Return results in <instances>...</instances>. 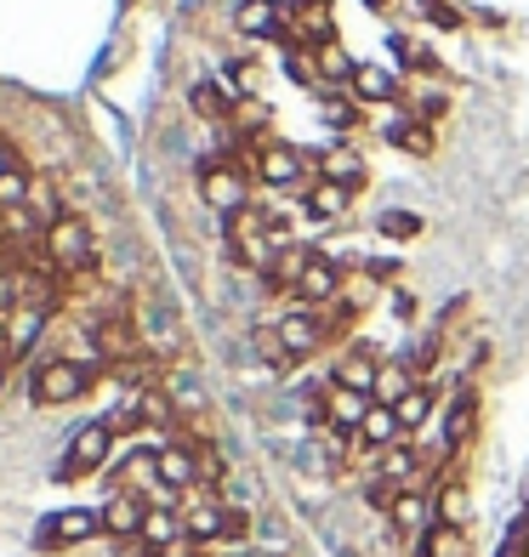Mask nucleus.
Instances as JSON below:
<instances>
[{
	"label": "nucleus",
	"instance_id": "obj_1",
	"mask_svg": "<svg viewBox=\"0 0 529 557\" xmlns=\"http://www.w3.org/2000/svg\"><path fill=\"white\" fill-rule=\"evenodd\" d=\"M347 319H353V313L342 308V301H336V313H331V308H296V313H285L280 324H273V331H280V347H285V364H296V359H308V352H319Z\"/></svg>",
	"mask_w": 529,
	"mask_h": 557
},
{
	"label": "nucleus",
	"instance_id": "obj_2",
	"mask_svg": "<svg viewBox=\"0 0 529 557\" xmlns=\"http://www.w3.org/2000/svg\"><path fill=\"white\" fill-rule=\"evenodd\" d=\"M97 370H103V364H91V359H52V364H40V370H35L29 398L40 404V410H58V404H74V398H86V393H91Z\"/></svg>",
	"mask_w": 529,
	"mask_h": 557
},
{
	"label": "nucleus",
	"instance_id": "obj_3",
	"mask_svg": "<svg viewBox=\"0 0 529 557\" xmlns=\"http://www.w3.org/2000/svg\"><path fill=\"white\" fill-rule=\"evenodd\" d=\"M114 438H120V433H114V421H86L81 433L69 438V449H63V461L52 467V478H58V484H81V478L103 472Z\"/></svg>",
	"mask_w": 529,
	"mask_h": 557
},
{
	"label": "nucleus",
	"instance_id": "obj_4",
	"mask_svg": "<svg viewBox=\"0 0 529 557\" xmlns=\"http://www.w3.org/2000/svg\"><path fill=\"white\" fill-rule=\"evenodd\" d=\"M40 250L52 257L58 273H86L97 262V234H91L86 216H58V222H46Z\"/></svg>",
	"mask_w": 529,
	"mask_h": 557
},
{
	"label": "nucleus",
	"instance_id": "obj_5",
	"mask_svg": "<svg viewBox=\"0 0 529 557\" xmlns=\"http://www.w3.org/2000/svg\"><path fill=\"white\" fill-rule=\"evenodd\" d=\"M199 199H206L211 211H222V216H234V211H245V206H250L245 171H239L234 160H222V154H211V160H199Z\"/></svg>",
	"mask_w": 529,
	"mask_h": 557
},
{
	"label": "nucleus",
	"instance_id": "obj_6",
	"mask_svg": "<svg viewBox=\"0 0 529 557\" xmlns=\"http://www.w3.org/2000/svg\"><path fill=\"white\" fill-rule=\"evenodd\" d=\"M291 296L302 301V308H331V301L342 296V262L331 257V250H308L302 268H296Z\"/></svg>",
	"mask_w": 529,
	"mask_h": 557
},
{
	"label": "nucleus",
	"instance_id": "obj_7",
	"mask_svg": "<svg viewBox=\"0 0 529 557\" xmlns=\"http://www.w3.org/2000/svg\"><path fill=\"white\" fill-rule=\"evenodd\" d=\"M103 535V512H86V506H63L35 529V546L40 552H69V546H86Z\"/></svg>",
	"mask_w": 529,
	"mask_h": 557
},
{
	"label": "nucleus",
	"instance_id": "obj_8",
	"mask_svg": "<svg viewBox=\"0 0 529 557\" xmlns=\"http://www.w3.org/2000/svg\"><path fill=\"white\" fill-rule=\"evenodd\" d=\"M336 387H353V393H382V352H376V342H353L342 359H336Z\"/></svg>",
	"mask_w": 529,
	"mask_h": 557
},
{
	"label": "nucleus",
	"instance_id": "obj_9",
	"mask_svg": "<svg viewBox=\"0 0 529 557\" xmlns=\"http://www.w3.org/2000/svg\"><path fill=\"white\" fill-rule=\"evenodd\" d=\"M376 410V398L370 393H353V387H324V404H319V421L331 426V433H359L365 416Z\"/></svg>",
	"mask_w": 529,
	"mask_h": 557
},
{
	"label": "nucleus",
	"instance_id": "obj_10",
	"mask_svg": "<svg viewBox=\"0 0 529 557\" xmlns=\"http://www.w3.org/2000/svg\"><path fill=\"white\" fill-rule=\"evenodd\" d=\"M183 523H188V541L194 546H206V541H239L245 529H250L245 512H222V506H211V500H199L194 512H183Z\"/></svg>",
	"mask_w": 529,
	"mask_h": 557
},
{
	"label": "nucleus",
	"instance_id": "obj_11",
	"mask_svg": "<svg viewBox=\"0 0 529 557\" xmlns=\"http://www.w3.org/2000/svg\"><path fill=\"white\" fill-rule=\"evenodd\" d=\"M46 301H17V308H7V324H0V342H7V359H23L35 342H40V331H46Z\"/></svg>",
	"mask_w": 529,
	"mask_h": 557
},
{
	"label": "nucleus",
	"instance_id": "obj_12",
	"mask_svg": "<svg viewBox=\"0 0 529 557\" xmlns=\"http://www.w3.org/2000/svg\"><path fill=\"white\" fill-rule=\"evenodd\" d=\"M155 472H160V490L165 495H183V490H194L199 478V449H188V444H165V449H155Z\"/></svg>",
	"mask_w": 529,
	"mask_h": 557
},
{
	"label": "nucleus",
	"instance_id": "obj_13",
	"mask_svg": "<svg viewBox=\"0 0 529 557\" xmlns=\"http://www.w3.org/2000/svg\"><path fill=\"white\" fill-rule=\"evenodd\" d=\"M291 46H313V52L336 46V12H331V0H308L302 12H291Z\"/></svg>",
	"mask_w": 529,
	"mask_h": 557
},
{
	"label": "nucleus",
	"instance_id": "obj_14",
	"mask_svg": "<svg viewBox=\"0 0 529 557\" xmlns=\"http://www.w3.org/2000/svg\"><path fill=\"white\" fill-rule=\"evenodd\" d=\"M148 495H109L103 500V535H114V541H137L143 535V523H148Z\"/></svg>",
	"mask_w": 529,
	"mask_h": 557
},
{
	"label": "nucleus",
	"instance_id": "obj_15",
	"mask_svg": "<svg viewBox=\"0 0 529 557\" xmlns=\"http://www.w3.org/2000/svg\"><path fill=\"white\" fill-rule=\"evenodd\" d=\"M308 160L313 154H296V148H285V143H268L262 154H257V176H262L268 188H291V183H302Z\"/></svg>",
	"mask_w": 529,
	"mask_h": 557
},
{
	"label": "nucleus",
	"instance_id": "obj_16",
	"mask_svg": "<svg viewBox=\"0 0 529 557\" xmlns=\"http://www.w3.org/2000/svg\"><path fill=\"white\" fill-rule=\"evenodd\" d=\"M387 523H393L405 541H421V535H427V529H433L439 518H433V500H427V495H416V490H398V500L387 506Z\"/></svg>",
	"mask_w": 529,
	"mask_h": 557
},
{
	"label": "nucleus",
	"instance_id": "obj_17",
	"mask_svg": "<svg viewBox=\"0 0 529 557\" xmlns=\"http://www.w3.org/2000/svg\"><path fill=\"white\" fill-rule=\"evenodd\" d=\"M280 0H239V12H234V29L239 35H273L280 46H291V29H280Z\"/></svg>",
	"mask_w": 529,
	"mask_h": 557
},
{
	"label": "nucleus",
	"instance_id": "obj_18",
	"mask_svg": "<svg viewBox=\"0 0 529 557\" xmlns=\"http://www.w3.org/2000/svg\"><path fill=\"white\" fill-rule=\"evenodd\" d=\"M353 97H359V103H398V69L359 63L353 69Z\"/></svg>",
	"mask_w": 529,
	"mask_h": 557
},
{
	"label": "nucleus",
	"instance_id": "obj_19",
	"mask_svg": "<svg viewBox=\"0 0 529 557\" xmlns=\"http://www.w3.org/2000/svg\"><path fill=\"white\" fill-rule=\"evenodd\" d=\"M359 444H365V449H376V455H387L393 444H405V426H398L393 404H376V410L365 416V426H359Z\"/></svg>",
	"mask_w": 529,
	"mask_h": 557
},
{
	"label": "nucleus",
	"instance_id": "obj_20",
	"mask_svg": "<svg viewBox=\"0 0 529 557\" xmlns=\"http://www.w3.org/2000/svg\"><path fill=\"white\" fill-rule=\"evenodd\" d=\"M433 410H439V398H433V387H427V382H410L405 393L393 398V416H398V426H405V433L427 426V421H433Z\"/></svg>",
	"mask_w": 529,
	"mask_h": 557
},
{
	"label": "nucleus",
	"instance_id": "obj_21",
	"mask_svg": "<svg viewBox=\"0 0 529 557\" xmlns=\"http://www.w3.org/2000/svg\"><path fill=\"white\" fill-rule=\"evenodd\" d=\"M416 557H467V529L462 523H433L416 541Z\"/></svg>",
	"mask_w": 529,
	"mask_h": 557
},
{
	"label": "nucleus",
	"instance_id": "obj_22",
	"mask_svg": "<svg viewBox=\"0 0 529 557\" xmlns=\"http://www.w3.org/2000/svg\"><path fill=\"white\" fill-rule=\"evenodd\" d=\"M313 165L324 171V183H342L347 194L365 183V165H359V154H353V148H331V154H313Z\"/></svg>",
	"mask_w": 529,
	"mask_h": 557
},
{
	"label": "nucleus",
	"instance_id": "obj_23",
	"mask_svg": "<svg viewBox=\"0 0 529 557\" xmlns=\"http://www.w3.org/2000/svg\"><path fill=\"white\" fill-rule=\"evenodd\" d=\"M472 421H478V398L462 387V393H456V404H450V416H444V449H450V455H456V449L467 444Z\"/></svg>",
	"mask_w": 529,
	"mask_h": 557
},
{
	"label": "nucleus",
	"instance_id": "obj_24",
	"mask_svg": "<svg viewBox=\"0 0 529 557\" xmlns=\"http://www.w3.org/2000/svg\"><path fill=\"white\" fill-rule=\"evenodd\" d=\"M302 211L319 216V222H331V216H342V211H347V188H342V183H324V176H319V183H313L308 194H302Z\"/></svg>",
	"mask_w": 529,
	"mask_h": 557
},
{
	"label": "nucleus",
	"instance_id": "obj_25",
	"mask_svg": "<svg viewBox=\"0 0 529 557\" xmlns=\"http://www.w3.org/2000/svg\"><path fill=\"white\" fill-rule=\"evenodd\" d=\"M416 472H421V455H416L410 444H393L382 461H376V478H387V484H398V490H405Z\"/></svg>",
	"mask_w": 529,
	"mask_h": 557
},
{
	"label": "nucleus",
	"instance_id": "obj_26",
	"mask_svg": "<svg viewBox=\"0 0 529 557\" xmlns=\"http://www.w3.org/2000/svg\"><path fill=\"white\" fill-rule=\"evenodd\" d=\"M387 143H398L405 154H433V132H427V120H393L387 125Z\"/></svg>",
	"mask_w": 529,
	"mask_h": 557
},
{
	"label": "nucleus",
	"instance_id": "obj_27",
	"mask_svg": "<svg viewBox=\"0 0 529 557\" xmlns=\"http://www.w3.org/2000/svg\"><path fill=\"white\" fill-rule=\"evenodd\" d=\"M29 194H35V183H29L17 165L0 176V211H23V206H29Z\"/></svg>",
	"mask_w": 529,
	"mask_h": 557
},
{
	"label": "nucleus",
	"instance_id": "obj_28",
	"mask_svg": "<svg viewBox=\"0 0 529 557\" xmlns=\"http://www.w3.org/2000/svg\"><path fill=\"white\" fill-rule=\"evenodd\" d=\"M313 63H319L324 81H347V86H353V69H359V63L342 52V46H324V52H313Z\"/></svg>",
	"mask_w": 529,
	"mask_h": 557
},
{
	"label": "nucleus",
	"instance_id": "obj_29",
	"mask_svg": "<svg viewBox=\"0 0 529 557\" xmlns=\"http://www.w3.org/2000/svg\"><path fill=\"white\" fill-rule=\"evenodd\" d=\"M194 109L206 114V120H234V114H239V103H229L217 86H194Z\"/></svg>",
	"mask_w": 529,
	"mask_h": 557
},
{
	"label": "nucleus",
	"instance_id": "obj_30",
	"mask_svg": "<svg viewBox=\"0 0 529 557\" xmlns=\"http://www.w3.org/2000/svg\"><path fill=\"white\" fill-rule=\"evenodd\" d=\"M393 58H398V63H410V69H421V74H433V69H439L433 52H427L421 40H410V35H393Z\"/></svg>",
	"mask_w": 529,
	"mask_h": 557
},
{
	"label": "nucleus",
	"instance_id": "obj_31",
	"mask_svg": "<svg viewBox=\"0 0 529 557\" xmlns=\"http://www.w3.org/2000/svg\"><path fill=\"white\" fill-rule=\"evenodd\" d=\"M376 227H382L387 239H416L421 234V216L416 211H382V216H376Z\"/></svg>",
	"mask_w": 529,
	"mask_h": 557
},
{
	"label": "nucleus",
	"instance_id": "obj_32",
	"mask_svg": "<svg viewBox=\"0 0 529 557\" xmlns=\"http://www.w3.org/2000/svg\"><path fill=\"white\" fill-rule=\"evenodd\" d=\"M313 69H319V63H313L308 52H302V46H285V74H291L296 86H313V81H319Z\"/></svg>",
	"mask_w": 529,
	"mask_h": 557
},
{
	"label": "nucleus",
	"instance_id": "obj_33",
	"mask_svg": "<svg viewBox=\"0 0 529 557\" xmlns=\"http://www.w3.org/2000/svg\"><path fill=\"white\" fill-rule=\"evenodd\" d=\"M324 125H336V132H353V125H359V109H353L347 97H324Z\"/></svg>",
	"mask_w": 529,
	"mask_h": 557
},
{
	"label": "nucleus",
	"instance_id": "obj_34",
	"mask_svg": "<svg viewBox=\"0 0 529 557\" xmlns=\"http://www.w3.org/2000/svg\"><path fill=\"white\" fill-rule=\"evenodd\" d=\"M222 81H229L234 91H257V81H262V69L250 63V58H234V63H229V74H222Z\"/></svg>",
	"mask_w": 529,
	"mask_h": 557
},
{
	"label": "nucleus",
	"instance_id": "obj_35",
	"mask_svg": "<svg viewBox=\"0 0 529 557\" xmlns=\"http://www.w3.org/2000/svg\"><path fill=\"white\" fill-rule=\"evenodd\" d=\"M462 518H467V495H462V484H450L439 495V523H462Z\"/></svg>",
	"mask_w": 529,
	"mask_h": 557
},
{
	"label": "nucleus",
	"instance_id": "obj_36",
	"mask_svg": "<svg viewBox=\"0 0 529 557\" xmlns=\"http://www.w3.org/2000/svg\"><path fill=\"white\" fill-rule=\"evenodd\" d=\"M245 132H268V109L262 103H239V114H234Z\"/></svg>",
	"mask_w": 529,
	"mask_h": 557
},
{
	"label": "nucleus",
	"instance_id": "obj_37",
	"mask_svg": "<svg viewBox=\"0 0 529 557\" xmlns=\"http://www.w3.org/2000/svg\"><path fill=\"white\" fill-rule=\"evenodd\" d=\"M120 557H165V552H160V546H148V541L137 535V541H120Z\"/></svg>",
	"mask_w": 529,
	"mask_h": 557
},
{
	"label": "nucleus",
	"instance_id": "obj_38",
	"mask_svg": "<svg viewBox=\"0 0 529 557\" xmlns=\"http://www.w3.org/2000/svg\"><path fill=\"white\" fill-rule=\"evenodd\" d=\"M365 273H370V278H393V273H398V262H393V257H376Z\"/></svg>",
	"mask_w": 529,
	"mask_h": 557
},
{
	"label": "nucleus",
	"instance_id": "obj_39",
	"mask_svg": "<svg viewBox=\"0 0 529 557\" xmlns=\"http://www.w3.org/2000/svg\"><path fill=\"white\" fill-rule=\"evenodd\" d=\"M12 165H17V154H12V148H7V143H0V176H7Z\"/></svg>",
	"mask_w": 529,
	"mask_h": 557
},
{
	"label": "nucleus",
	"instance_id": "obj_40",
	"mask_svg": "<svg viewBox=\"0 0 529 557\" xmlns=\"http://www.w3.org/2000/svg\"><path fill=\"white\" fill-rule=\"evenodd\" d=\"M7 370H12V359H7V352H0V387H7Z\"/></svg>",
	"mask_w": 529,
	"mask_h": 557
},
{
	"label": "nucleus",
	"instance_id": "obj_41",
	"mask_svg": "<svg viewBox=\"0 0 529 557\" xmlns=\"http://www.w3.org/2000/svg\"><path fill=\"white\" fill-rule=\"evenodd\" d=\"M370 7H376V12H387V7H393V0H370Z\"/></svg>",
	"mask_w": 529,
	"mask_h": 557
}]
</instances>
